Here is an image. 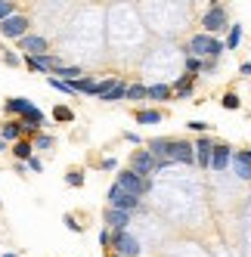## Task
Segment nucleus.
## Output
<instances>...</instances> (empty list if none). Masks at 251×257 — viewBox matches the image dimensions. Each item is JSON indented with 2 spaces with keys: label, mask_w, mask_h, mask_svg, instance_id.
Here are the masks:
<instances>
[{
  "label": "nucleus",
  "mask_w": 251,
  "mask_h": 257,
  "mask_svg": "<svg viewBox=\"0 0 251 257\" xmlns=\"http://www.w3.org/2000/svg\"><path fill=\"white\" fill-rule=\"evenodd\" d=\"M121 96H128V84H124V81H118L115 90H112V93H105L102 99H105V102H115V99H121Z\"/></svg>",
  "instance_id": "aec40b11"
},
{
  "label": "nucleus",
  "mask_w": 251,
  "mask_h": 257,
  "mask_svg": "<svg viewBox=\"0 0 251 257\" xmlns=\"http://www.w3.org/2000/svg\"><path fill=\"white\" fill-rule=\"evenodd\" d=\"M65 183L78 189V186H84V174H81V171H68V174H65Z\"/></svg>",
  "instance_id": "393cba45"
},
{
  "label": "nucleus",
  "mask_w": 251,
  "mask_h": 257,
  "mask_svg": "<svg viewBox=\"0 0 251 257\" xmlns=\"http://www.w3.org/2000/svg\"><path fill=\"white\" fill-rule=\"evenodd\" d=\"M4 257H19V254H13V251H7V254H4Z\"/></svg>",
  "instance_id": "4c0bfd02"
},
{
  "label": "nucleus",
  "mask_w": 251,
  "mask_h": 257,
  "mask_svg": "<svg viewBox=\"0 0 251 257\" xmlns=\"http://www.w3.org/2000/svg\"><path fill=\"white\" fill-rule=\"evenodd\" d=\"M109 208H115V211H137L140 208V198L137 195H131V192H124L118 183H112L109 186Z\"/></svg>",
  "instance_id": "20e7f679"
},
{
  "label": "nucleus",
  "mask_w": 251,
  "mask_h": 257,
  "mask_svg": "<svg viewBox=\"0 0 251 257\" xmlns=\"http://www.w3.org/2000/svg\"><path fill=\"white\" fill-rule=\"evenodd\" d=\"M146 96H149V87H143V84L128 87V99H146Z\"/></svg>",
  "instance_id": "4be33fe9"
},
{
  "label": "nucleus",
  "mask_w": 251,
  "mask_h": 257,
  "mask_svg": "<svg viewBox=\"0 0 251 257\" xmlns=\"http://www.w3.org/2000/svg\"><path fill=\"white\" fill-rule=\"evenodd\" d=\"M16 16V4H10V0H0V22H7Z\"/></svg>",
  "instance_id": "5701e85b"
},
{
  "label": "nucleus",
  "mask_w": 251,
  "mask_h": 257,
  "mask_svg": "<svg viewBox=\"0 0 251 257\" xmlns=\"http://www.w3.org/2000/svg\"><path fill=\"white\" fill-rule=\"evenodd\" d=\"M223 108H239V96L236 93H226L223 96Z\"/></svg>",
  "instance_id": "7c9ffc66"
},
{
  "label": "nucleus",
  "mask_w": 251,
  "mask_h": 257,
  "mask_svg": "<svg viewBox=\"0 0 251 257\" xmlns=\"http://www.w3.org/2000/svg\"><path fill=\"white\" fill-rule=\"evenodd\" d=\"M25 31H28V16H19L16 13L13 19H7V22H0V34L4 38H25Z\"/></svg>",
  "instance_id": "0eeeda50"
},
{
  "label": "nucleus",
  "mask_w": 251,
  "mask_h": 257,
  "mask_svg": "<svg viewBox=\"0 0 251 257\" xmlns=\"http://www.w3.org/2000/svg\"><path fill=\"white\" fill-rule=\"evenodd\" d=\"M229 161H232V152H229V146H226V143H214L211 168H214V171H226V168H229Z\"/></svg>",
  "instance_id": "1a4fd4ad"
},
{
  "label": "nucleus",
  "mask_w": 251,
  "mask_h": 257,
  "mask_svg": "<svg viewBox=\"0 0 251 257\" xmlns=\"http://www.w3.org/2000/svg\"><path fill=\"white\" fill-rule=\"evenodd\" d=\"M65 226H68L71 232H81V223H78V220L71 217V214H65Z\"/></svg>",
  "instance_id": "473e14b6"
},
{
  "label": "nucleus",
  "mask_w": 251,
  "mask_h": 257,
  "mask_svg": "<svg viewBox=\"0 0 251 257\" xmlns=\"http://www.w3.org/2000/svg\"><path fill=\"white\" fill-rule=\"evenodd\" d=\"M105 226H112L115 232H118V229H128V226H131V214H128V211L105 208Z\"/></svg>",
  "instance_id": "f8f14e48"
},
{
  "label": "nucleus",
  "mask_w": 251,
  "mask_h": 257,
  "mask_svg": "<svg viewBox=\"0 0 251 257\" xmlns=\"http://www.w3.org/2000/svg\"><path fill=\"white\" fill-rule=\"evenodd\" d=\"M199 71H202V59H195V56H186V75H199Z\"/></svg>",
  "instance_id": "a878e982"
},
{
  "label": "nucleus",
  "mask_w": 251,
  "mask_h": 257,
  "mask_svg": "<svg viewBox=\"0 0 251 257\" xmlns=\"http://www.w3.org/2000/svg\"><path fill=\"white\" fill-rule=\"evenodd\" d=\"M229 164H232V171H236V177H239V180H251V161H245L239 152L232 155V161H229Z\"/></svg>",
  "instance_id": "2eb2a0df"
},
{
  "label": "nucleus",
  "mask_w": 251,
  "mask_h": 257,
  "mask_svg": "<svg viewBox=\"0 0 251 257\" xmlns=\"http://www.w3.org/2000/svg\"><path fill=\"white\" fill-rule=\"evenodd\" d=\"M161 168V164L152 158V152L146 149V152H137V155H131V171L134 174H140V177H146L149 180V174H155Z\"/></svg>",
  "instance_id": "423d86ee"
},
{
  "label": "nucleus",
  "mask_w": 251,
  "mask_h": 257,
  "mask_svg": "<svg viewBox=\"0 0 251 257\" xmlns=\"http://www.w3.org/2000/svg\"><path fill=\"white\" fill-rule=\"evenodd\" d=\"M50 87H53V90H59V93H71V87H68L65 81H59V78H53V81H50Z\"/></svg>",
  "instance_id": "c756f323"
},
{
  "label": "nucleus",
  "mask_w": 251,
  "mask_h": 257,
  "mask_svg": "<svg viewBox=\"0 0 251 257\" xmlns=\"http://www.w3.org/2000/svg\"><path fill=\"white\" fill-rule=\"evenodd\" d=\"M68 87H71V93H87V96H99V81H93V78H75V81H68Z\"/></svg>",
  "instance_id": "9b49d317"
},
{
  "label": "nucleus",
  "mask_w": 251,
  "mask_h": 257,
  "mask_svg": "<svg viewBox=\"0 0 251 257\" xmlns=\"http://www.w3.org/2000/svg\"><path fill=\"white\" fill-rule=\"evenodd\" d=\"M0 137H4V143H19V137H22V124H19V121H7L4 131H0Z\"/></svg>",
  "instance_id": "dca6fc26"
},
{
  "label": "nucleus",
  "mask_w": 251,
  "mask_h": 257,
  "mask_svg": "<svg viewBox=\"0 0 251 257\" xmlns=\"http://www.w3.org/2000/svg\"><path fill=\"white\" fill-rule=\"evenodd\" d=\"M25 164H28V168H31L34 174H41V171H44V164H41L38 158H31V161H25Z\"/></svg>",
  "instance_id": "72a5a7b5"
},
{
  "label": "nucleus",
  "mask_w": 251,
  "mask_h": 257,
  "mask_svg": "<svg viewBox=\"0 0 251 257\" xmlns=\"http://www.w3.org/2000/svg\"><path fill=\"white\" fill-rule=\"evenodd\" d=\"M34 146H38V149H53V137H38Z\"/></svg>",
  "instance_id": "2f4dec72"
},
{
  "label": "nucleus",
  "mask_w": 251,
  "mask_h": 257,
  "mask_svg": "<svg viewBox=\"0 0 251 257\" xmlns=\"http://www.w3.org/2000/svg\"><path fill=\"white\" fill-rule=\"evenodd\" d=\"M4 149H7V143H4V140H0V152H4Z\"/></svg>",
  "instance_id": "58836bf2"
},
{
  "label": "nucleus",
  "mask_w": 251,
  "mask_h": 257,
  "mask_svg": "<svg viewBox=\"0 0 251 257\" xmlns=\"http://www.w3.org/2000/svg\"><path fill=\"white\" fill-rule=\"evenodd\" d=\"M171 161H180V164H192L195 161V146L186 143V140H168V155H165V164Z\"/></svg>",
  "instance_id": "7ed1b4c3"
},
{
  "label": "nucleus",
  "mask_w": 251,
  "mask_h": 257,
  "mask_svg": "<svg viewBox=\"0 0 251 257\" xmlns=\"http://www.w3.org/2000/svg\"><path fill=\"white\" fill-rule=\"evenodd\" d=\"M223 47L226 44H220L214 34H195V38L189 41V53H192L195 59H199V56H220Z\"/></svg>",
  "instance_id": "f257e3e1"
},
{
  "label": "nucleus",
  "mask_w": 251,
  "mask_h": 257,
  "mask_svg": "<svg viewBox=\"0 0 251 257\" xmlns=\"http://www.w3.org/2000/svg\"><path fill=\"white\" fill-rule=\"evenodd\" d=\"M115 84H118V78H102V81H99V99H102L105 93H112Z\"/></svg>",
  "instance_id": "bb28decb"
},
{
  "label": "nucleus",
  "mask_w": 251,
  "mask_h": 257,
  "mask_svg": "<svg viewBox=\"0 0 251 257\" xmlns=\"http://www.w3.org/2000/svg\"><path fill=\"white\" fill-rule=\"evenodd\" d=\"M19 47L34 53V56H44V53H47V38H41V34H25V38L19 41Z\"/></svg>",
  "instance_id": "4468645a"
},
{
  "label": "nucleus",
  "mask_w": 251,
  "mask_h": 257,
  "mask_svg": "<svg viewBox=\"0 0 251 257\" xmlns=\"http://www.w3.org/2000/svg\"><path fill=\"white\" fill-rule=\"evenodd\" d=\"M239 41H242V25H232L229 38H226V47H229V50H236V47H239Z\"/></svg>",
  "instance_id": "b1692460"
},
{
  "label": "nucleus",
  "mask_w": 251,
  "mask_h": 257,
  "mask_svg": "<svg viewBox=\"0 0 251 257\" xmlns=\"http://www.w3.org/2000/svg\"><path fill=\"white\" fill-rule=\"evenodd\" d=\"M189 131H205V121H189Z\"/></svg>",
  "instance_id": "c9c22d12"
},
{
  "label": "nucleus",
  "mask_w": 251,
  "mask_h": 257,
  "mask_svg": "<svg viewBox=\"0 0 251 257\" xmlns=\"http://www.w3.org/2000/svg\"><path fill=\"white\" fill-rule=\"evenodd\" d=\"M211 155H214V143L208 137H202L195 143V164H202V168H211Z\"/></svg>",
  "instance_id": "ddd939ff"
},
{
  "label": "nucleus",
  "mask_w": 251,
  "mask_h": 257,
  "mask_svg": "<svg viewBox=\"0 0 251 257\" xmlns=\"http://www.w3.org/2000/svg\"><path fill=\"white\" fill-rule=\"evenodd\" d=\"M112 257H118V254H112Z\"/></svg>",
  "instance_id": "ea45409f"
},
{
  "label": "nucleus",
  "mask_w": 251,
  "mask_h": 257,
  "mask_svg": "<svg viewBox=\"0 0 251 257\" xmlns=\"http://www.w3.org/2000/svg\"><path fill=\"white\" fill-rule=\"evenodd\" d=\"M192 81H195L192 75H183L180 81L174 84V90H177V93H180V96H189V93H192Z\"/></svg>",
  "instance_id": "a211bd4d"
},
{
  "label": "nucleus",
  "mask_w": 251,
  "mask_h": 257,
  "mask_svg": "<svg viewBox=\"0 0 251 257\" xmlns=\"http://www.w3.org/2000/svg\"><path fill=\"white\" fill-rule=\"evenodd\" d=\"M31 152H34V146L28 140H19V143H13V155L19 158V161H31Z\"/></svg>",
  "instance_id": "f3484780"
},
{
  "label": "nucleus",
  "mask_w": 251,
  "mask_h": 257,
  "mask_svg": "<svg viewBox=\"0 0 251 257\" xmlns=\"http://www.w3.org/2000/svg\"><path fill=\"white\" fill-rule=\"evenodd\" d=\"M109 242H112V235H109V229H102V232H99V245H109Z\"/></svg>",
  "instance_id": "f704fd0d"
},
{
  "label": "nucleus",
  "mask_w": 251,
  "mask_h": 257,
  "mask_svg": "<svg viewBox=\"0 0 251 257\" xmlns=\"http://www.w3.org/2000/svg\"><path fill=\"white\" fill-rule=\"evenodd\" d=\"M115 183H118V186H121L124 192H131V195H137V198H140V195H146V192L152 189V180H146V177L134 174L131 168H128V171H121Z\"/></svg>",
  "instance_id": "f03ea898"
},
{
  "label": "nucleus",
  "mask_w": 251,
  "mask_h": 257,
  "mask_svg": "<svg viewBox=\"0 0 251 257\" xmlns=\"http://www.w3.org/2000/svg\"><path fill=\"white\" fill-rule=\"evenodd\" d=\"M239 155H242L245 161H251V149H245V152H239Z\"/></svg>",
  "instance_id": "e433bc0d"
},
{
  "label": "nucleus",
  "mask_w": 251,
  "mask_h": 257,
  "mask_svg": "<svg viewBox=\"0 0 251 257\" xmlns=\"http://www.w3.org/2000/svg\"><path fill=\"white\" fill-rule=\"evenodd\" d=\"M25 65H28L31 71H47V65H44L38 56H25Z\"/></svg>",
  "instance_id": "c85d7f7f"
},
{
  "label": "nucleus",
  "mask_w": 251,
  "mask_h": 257,
  "mask_svg": "<svg viewBox=\"0 0 251 257\" xmlns=\"http://www.w3.org/2000/svg\"><path fill=\"white\" fill-rule=\"evenodd\" d=\"M4 108H7V115H22V118H25V115H31L38 105H34L31 99H22V96H10Z\"/></svg>",
  "instance_id": "9d476101"
},
{
  "label": "nucleus",
  "mask_w": 251,
  "mask_h": 257,
  "mask_svg": "<svg viewBox=\"0 0 251 257\" xmlns=\"http://www.w3.org/2000/svg\"><path fill=\"white\" fill-rule=\"evenodd\" d=\"M226 28V10L220 7V4H214L208 13H205V31L211 34V31H223Z\"/></svg>",
  "instance_id": "6e6552de"
},
{
  "label": "nucleus",
  "mask_w": 251,
  "mask_h": 257,
  "mask_svg": "<svg viewBox=\"0 0 251 257\" xmlns=\"http://www.w3.org/2000/svg\"><path fill=\"white\" fill-rule=\"evenodd\" d=\"M137 121H140V124H158V121H161V112L146 108V112H137Z\"/></svg>",
  "instance_id": "6ab92c4d"
},
{
  "label": "nucleus",
  "mask_w": 251,
  "mask_h": 257,
  "mask_svg": "<svg viewBox=\"0 0 251 257\" xmlns=\"http://www.w3.org/2000/svg\"><path fill=\"white\" fill-rule=\"evenodd\" d=\"M53 118H56V121H71L75 115H71V108H65V105H56V112H53Z\"/></svg>",
  "instance_id": "cd10ccee"
},
{
  "label": "nucleus",
  "mask_w": 251,
  "mask_h": 257,
  "mask_svg": "<svg viewBox=\"0 0 251 257\" xmlns=\"http://www.w3.org/2000/svg\"><path fill=\"white\" fill-rule=\"evenodd\" d=\"M112 245H115V254L118 257H137L140 254V242L134 238V232H128V229L112 232Z\"/></svg>",
  "instance_id": "39448f33"
},
{
  "label": "nucleus",
  "mask_w": 251,
  "mask_h": 257,
  "mask_svg": "<svg viewBox=\"0 0 251 257\" xmlns=\"http://www.w3.org/2000/svg\"><path fill=\"white\" fill-rule=\"evenodd\" d=\"M171 96V87L168 84H155V87H149V99H168Z\"/></svg>",
  "instance_id": "412c9836"
}]
</instances>
